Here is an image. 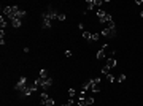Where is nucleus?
I'll return each instance as SVG.
<instances>
[{
    "instance_id": "5701e85b",
    "label": "nucleus",
    "mask_w": 143,
    "mask_h": 106,
    "mask_svg": "<svg viewBox=\"0 0 143 106\" xmlns=\"http://www.w3.org/2000/svg\"><path fill=\"white\" fill-rule=\"evenodd\" d=\"M126 81V74L122 73V74H119V78H118V82H124Z\"/></svg>"
},
{
    "instance_id": "2eb2a0df",
    "label": "nucleus",
    "mask_w": 143,
    "mask_h": 106,
    "mask_svg": "<svg viewBox=\"0 0 143 106\" xmlns=\"http://www.w3.org/2000/svg\"><path fill=\"white\" fill-rule=\"evenodd\" d=\"M86 3H88V10H86V11H91V10H94V7H95V5H94V0H88Z\"/></svg>"
},
{
    "instance_id": "412c9836",
    "label": "nucleus",
    "mask_w": 143,
    "mask_h": 106,
    "mask_svg": "<svg viewBox=\"0 0 143 106\" xmlns=\"http://www.w3.org/2000/svg\"><path fill=\"white\" fill-rule=\"evenodd\" d=\"M105 14H106V13L103 11V10H97V16H99V19H100V18H103Z\"/></svg>"
},
{
    "instance_id": "4468645a",
    "label": "nucleus",
    "mask_w": 143,
    "mask_h": 106,
    "mask_svg": "<svg viewBox=\"0 0 143 106\" xmlns=\"http://www.w3.org/2000/svg\"><path fill=\"white\" fill-rule=\"evenodd\" d=\"M40 78H43V79L49 78V76H48V71H46V70H45V68H42V70H40Z\"/></svg>"
},
{
    "instance_id": "cd10ccee",
    "label": "nucleus",
    "mask_w": 143,
    "mask_h": 106,
    "mask_svg": "<svg viewBox=\"0 0 143 106\" xmlns=\"http://www.w3.org/2000/svg\"><path fill=\"white\" fill-rule=\"evenodd\" d=\"M65 55H67V57H72V51H70V49H67V51H65Z\"/></svg>"
},
{
    "instance_id": "0eeeda50",
    "label": "nucleus",
    "mask_w": 143,
    "mask_h": 106,
    "mask_svg": "<svg viewBox=\"0 0 143 106\" xmlns=\"http://www.w3.org/2000/svg\"><path fill=\"white\" fill-rule=\"evenodd\" d=\"M51 85H53V79H51V78H46V79L42 78V89L46 90L48 87H51Z\"/></svg>"
},
{
    "instance_id": "c756f323",
    "label": "nucleus",
    "mask_w": 143,
    "mask_h": 106,
    "mask_svg": "<svg viewBox=\"0 0 143 106\" xmlns=\"http://www.w3.org/2000/svg\"><path fill=\"white\" fill-rule=\"evenodd\" d=\"M140 16H141V18H143V11H141V13H140Z\"/></svg>"
},
{
    "instance_id": "f257e3e1",
    "label": "nucleus",
    "mask_w": 143,
    "mask_h": 106,
    "mask_svg": "<svg viewBox=\"0 0 143 106\" xmlns=\"http://www.w3.org/2000/svg\"><path fill=\"white\" fill-rule=\"evenodd\" d=\"M57 16H59V13L56 11L51 5H48V11H46V13H42L43 27H45V29H49V27H51V22H53L54 19H57Z\"/></svg>"
},
{
    "instance_id": "a878e982",
    "label": "nucleus",
    "mask_w": 143,
    "mask_h": 106,
    "mask_svg": "<svg viewBox=\"0 0 143 106\" xmlns=\"http://www.w3.org/2000/svg\"><path fill=\"white\" fill-rule=\"evenodd\" d=\"M67 104H68V106H73V104H75V100H73V98H70L68 101H67Z\"/></svg>"
},
{
    "instance_id": "f03ea898",
    "label": "nucleus",
    "mask_w": 143,
    "mask_h": 106,
    "mask_svg": "<svg viewBox=\"0 0 143 106\" xmlns=\"http://www.w3.org/2000/svg\"><path fill=\"white\" fill-rule=\"evenodd\" d=\"M18 11H19L18 5H13V7H3V13H5V16H7V18H10V21L16 18Z\"/></svg>"
},
{
    "instance_id": "9d476101",
    "label": "nucleus",
    "mask_w": 143,
    "mask_h": 106,
    "mask_svg": "<svg viewBox=\"0 0 143 106\" xmlns=\"http://www.w3.org/2000/svg\"><path fill=\"white\" fill-rule=\"evenodd\" d=\"M21 24H22V21H21V19H18V18L11 19V26H13L14 29H19V27H21Z\"/></svg>"
},
{
    "instance_id": "4be33fe9",
    "label": "nucleus",
    "mask_w": 143,
    "mask_h": 106,
    "mask_svg": "<svg viewBox=\"0 0 143 106\" xmlns=\"http://www.w3.org/2000/svg\"><path fill=\"white\" fill-rule=\"evenodd\" d=\"M57 19L59 21H65V19H67V16H65L64 13H59V16H57Z\"/></svg>"
},
{
    "instance_id": "bb28decb",
    "label": "nucleus",
    "mask_w": 143,
    "mask_h": 106,
    "mask_svg": "<svg viewBox=\"0 0 143 106\" xmlns=\"http://www.w3.org/2000/svg\"><path fill=\"white\" fill-rule=\"evenodd\" d=\"M40 95H42V100H46V98H49V97H48V93H45V92H43V93H40Z\"/></svg>"
},
{
    "instance_id": "1a4fd4ad",
    "label": "nucleus",
    "mask_w": 143,
    "mask_h": 106,
    "mask_svg": "<svg viewBox=\"0 0 143 106\" xmlns=\"http://www.w3.org/2000/svg\"><path fill=\"white\" fill-rule=\"evenodd\" d=\"M105 49H106V44H105V46H102V49H100L99 52H97V55H95L97 60H102V59L105 57Z\"/></svg>"
},
{
    "instance_id": "7ed1b4c3",
    "label": "nucleus",
    "mask_w": 143,
    "mask_h": 106,
    "mask_svg": "<svg viewBox=\"0 0 143 106\" xmlns=\"http://www.w3.org/2000/svg\"><path fill=\"white\" fill-rule=\"evenodd\" d=\"M100 37L115 38V37H116V29H108V27H105L103 30H100Z\"/></svg>"
},
{
    "instance_id": "c85d7f7f",
    "label": "nucleus",
    "mask_w": 143,
    "mask_h": 106,
    "mask_svg": "<svg viewBox=\"0 0 143 106\" xmlns=\"http://www.w3.org/2000/svg\"><path fill=\"white\" fill-rule=\"evenodd\" d=\"M5 37V30H0V40H2Z\"/></svg>"
},
{
    "instance_id": "aec40b11",
    "label": "nucleus",
    "mask_w": 143,
    "mask_h": 106,
    "mask_svg": "<svg viewBox=\"0 0 143 106\" xmlns=\"http://www.w3.org/2000/svg\"><path fill=\"white\" fill-rule=\"evenodd\" d=\"M110 70H111V68H108V67L105 65V67L102 68V74H110Z\"/></svg>"
},
{
    "instance_id": "9b49d317",
    "label": "nucleus",
    "mask_w": 143,
    "mask_h": 106,
    "mask_svg": "<svg viewBox=\"0 0 143 106\" xmlns=\"http://www.w3.org/2000/svg\"><path fill=\"white\" fill-rule=\"evenodd\" d=\"M99 21H100L102 24H105V22H110V21H113V18H111V14H108V13H106L103 18H100V19H99Z\"/></svg>"
},
{
    "instance_id": "f8f14e48",
    "label": "nucleus",
    "mask_w": 143,
    "mask_h": 106,
    "mask_svg": "<svg viewBox=\"0 0 143 106\" xmlns=\"http://www.w3.org/2000/svg\"><path fill=\"white\" fill-rule=\"evenodd\" d=\"M42 106H54V100H53V98L42 100Z\"/></svg>"
},
{
    "instance_id": "423d86ee",
    "label": "nucleus",
    "mask_w": 143,
    "mask_h": 106,
    "mask_svg": "<svg viewBox=\"0 0 143 106\" xmlns=\"http://www.w3.org/2000/svg\"><path fill=\"white\" fill-rule=\"evenodd\" d=\"M24 85H27V79H25V76H21V78H19V81L16 82V85H14V89H16V90H21Z\"/></svg>"
},
{
    "instance_id": "7c9ffc66",
    "label": "nucleus",
    "mask_w": 143,
    "mask_h": 106,
    "mask_svg": "<svg viewBox=\"0 0 143 106\" xmlns=\"http://www.w3.org/2000/svg\"><path fill=\"white\" fill-rule=\"evenodd\" d=\"M62 106H68V104H62Z\"/></svg>"
},
{
    "instance_id": "a211bd4d",
    "label": "nucleus",
    "mask_w": 143,
    "mask_h": 106,
    "mask_svg": "<svg viewBox=\"0 0 143 106\" xmlns=\"http://www.w3.org/2000/svg\"><path fill=\"white\" fill-rule=\"evenodd\" d=\"M91 35H92V33H89V32H83V38L86 40V41H91Z\"/></svg>"
},
{
    "instance_id": "6e6552de",
    "label": "nucleus",
    "mask_w": 143,
    "mask_h": 106,
    "mask_svg": "<svg viewBox=\"0 0 143 106\" xmlns=\"http://www.w3.org/2000/svg\"><path fill=\"white\" fill-rule=\"evenodd\" d=\"M116 65H118V60H116L115 57H110L108 60H106V67L108 68H115Z\"/></svg>"
},
{
    "instance_id": "20e7f679",
    "label": "nucleus",
    "mask_w": 143,
    "mask_h": 106,
    "mask_svg": "<svg viewBox=\"0 0 143 106\" xmlns=\"http://www.w3.org/2000/svg\"><path fill=\"white\" fill-rule=\"evenodd\" d=\"M100 78H95V79H92V84H91V92H94V93H97V92H100Z\"/></svg>"
},
{
    "instance_id": "6ab92c4d",
    "label": "nucleus",
    "mask_w": 143,
    "mask_h": 106,
    "mask_svg": "<svg viewBox=\"0 0 143 106\" xmlns=\"http://www.w3.org/2000/svg\"><path fill=\"white\" fill-rule=\"evenodd\" d=\"M115 79H116V78H115L111 73H110V74H106V81H108V82H115Z\"/></svg>"
},
{
    "instance_id": "b1692460",
    "label": "nucleus",
    "mask_w": 143,
    "mask_h": 106,
    "mask_svg": "<svg viewBox=\"0 0 143 106\" xmlns=\"http://www.w3.org/2000/svg\"><path fill=\"white\" fill-rule=\"evenodd\" d=\"M75 93H76V92H75V89H68V97H70V98H73V97H75Z\"/></svg>"
},
{
    "instance_id": "ddd939ff",
    "label": "nucleus",
    "mask_w": 143,
    "mask_h": 106,
    "mask_svg": "<svg viewBox=\"0 0 143 106\" xmlns=\"http://www.w3.org/2000/svg\"><path fill=\"white\" fill-rule=\"evenodd\" d=\"M91 84H92V79L86 81V82L83 84V90H84V92H86V90H89V89H91Z\"/></svg>"
},
{
    "instance_id": "393cba45",
    "label": "nucleus",
    "mask_w": 143,
    "mask_h": 106,
    "mask_svg": "<svg viewBox=\"0 0 143 106\" xmlns=\"http://www.w3.org/2000/svg\"><path fill=\"white\" fill-rule=\"evenodd\" d=\"M102 3H103V2H102V0H94V5H95V7H100Z\"/></svg>"
},
{
    "instance_id": "f3484780",
    "label": "nucleus",
    "mask_w": 143,
    "mask_h": 106,
    "mask_svg": "<svg viewBox=\"0 0 143 106\" xmlns=\"http://www.w3.org/2000/svg\"><path fill=\"white\" fill-rule=\"evenodd\" d=\"M99 38H100V32H95V33L91 35V41H97Z\"/></svg>"
},
{
    "instance_id": "39448f33",
    "label": "nucleus",
    "mask_w": 143,
    "mask_h": 106,
    "mask_svg": "<svg viewBox=\"0 0 143 106\" xmlns=\"http://www.w3.org/2000/svg\"><path fill=\"white\" fill-rule=\"evenodd\" d=\"M94 103H95V100L92 97H89V98H80L78 100V106H91Z\"/></svg>"
},
{
    "instance_id": "dca6fc26",
    "label": "nucleus",
    "mask_w": 143,
    "mask_h": 106,
    "mask_svg": "<svg viewBox=\"0 0 143 106\" xmlns=\"http://www.w3.org/2000/svg\"><path fill=\"white\" fill-rule=\"evenodd\" d=\"M7 26H8V24H7V21H5V18L2 16V18H0V29L5 30V27H7Z\"/></svg>"
}]
</instances>
